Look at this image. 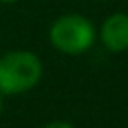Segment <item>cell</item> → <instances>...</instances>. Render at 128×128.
<instances>
[{
	"instance_id": "obj_1",
	"label": "cell",
	"mask_w": 128,
	"mask_h": 128,
	"mask_svg": "<svg viewBox=\"0 0 128 128\" xmlns=\"http://www.w3.org/2000/svg\"><path fill=\"white\" fill-rule=\"evenodd\" d=\"M42 64L32 52H10L0 58V92L20 94L38 84Z\"/></svg>"
},
{
	"instance_id": "obj_2",
	"label": "cell",
	"mask_w": 128,
	"mask_h": 128,
	"mask_svg": "<svg viewBox=\"0 0 128 128\" xmlns=\"http://www.w3.org/2000/svg\"><path fill=\"white\" fill-rule=\"evenodd\" d=\"M50 40L60 52L82 54L94 42V28L86 18L78 14L62 16L60 20L54 22L50 30Z\"/></svg>"
},
{
	"instance_id": "obj_3",
	"label": "cell",
	"mask_w": 128,
	"mask_h": 128,
	"mask_svg": "<svg viewBox=\"0 0 128 128\" xmlns=\"http://www.w3.org/2000/svg\"><path fill=\"white\" fill-rule=\"evenodd\" d=\"M102 42L110 52L128 48V14H114L102 26Z\"/></svg>"
},
{
	"instance_id": "obj_4",
	"label": "cell",
	"mask_w": 128,
	"mask_h": 128,
	"mask_svg": "<svg viewBox=\"0 0 128 128\" xmlns=\"http://www.w3.org/2000/svg\"><path fill=\"white\" fill-rule=\"evenodd\" d=\"M44 128H72L68 122H50V124H46Z\"/></svg>"
},
{
	"instance_id": "obj_5",
	"label": "cell",
	"mask_w": 128,
	"mask_h": 128,
	"mask_svg": "<svg viewBox=\"0 0 128 128\" xmlns=\"http://www.w3.org/2000/svg\"><path fill=\"white\" fill-rule=\"evenodd\" d=\"M0 112H2V98H0Z\"/></svg>"
},
{
	"instance_id": "obj_6",
	"label": "cell",
	"mask_w": 128,
	"mask_h": 128,
	"mask_svg": "<svg viewBox=\"0 0 128 128\" xmlns=\"http://www.w3.org/2000/svg\"><path fill=\"white\" fill-rule=\"evenodd\" d=\"M2 2H16V0H2Z\"/></svg>"
}]
</instances>
